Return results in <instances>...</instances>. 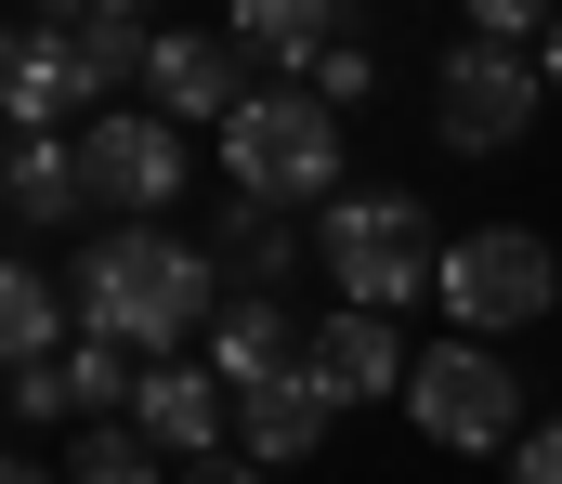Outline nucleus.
<instances>
[{
  "label": "nucleus",
  "mask_w": 562,
  "mask_h": 484,
  "mask_svg": "<svg viewBox=\"0 0 562 484\" xmlns=\"http://www.w3.org/2000/svg\"><path fill=\"white\" fill-rule=\"evenodd\" d=\"M236 289H223V262H210V236H170V223H105L92 249H79V327H105V340H132L144 367L157 353H183V340H210Z\"/></svg>",
  "instance_id": "nucleus-1"
},
{
  "label": "nucleus",
  "mask_w": 562,
  "mask_h": 484,
  "mask_svg": "<svg viewBox=\"0 0 562 484\" xmlns=\"http://www.w3.org/2000/svg\"><path fill=\"white\" fill-rule=\"evenodd\" d=\"M445 223H431L406 183H353L340 210H314V262L340 275V302H367V315H406L419 289H445Z\"/></svg>",
  "instance_id": "nucleus-2"
},
{
  "label": "nucleus",
  "mask_w": 562,
  "mask_h": 484,
  "mask_svg": "<svg viewBox=\"0 0 562 484\" xmlns=\"http://www.w3.org/2000/svg\"><path fill=\"white\" fill-rule=\"evenodd\" d=\"M223 170H236V196H262V210H340L353 183H340V105L314 92V79H262L236 119H223Z\"/></svg>",
  "instance_id": "nucleus-3"
},
{
  "label": "nucleus",
  "mask_w": 562,
  "mask_h": 484,
  "mask_svg": "<svg viewBox=\"0 0 562 484\" xmlns=\"http://www.w3.org/2000/svg\"><path fill=\"white\" fill-rule=\"evenodd\" d=\"M550 302H562V249L537 223H471L445 249V315H458V340H510V327H537Z\"/></svg>",
  "instance_id": "nucleus-4"
},
{
  "label": "nucleus",
  "mask_w": 562,
  "mask_h": 484,
  "mask_svg": "<svg viewBox=\"0 0 562 484\" xmlns=\"http://www.w3.org/2000/svg\"><path fill=\"white\" fill-rule=\"evenodd\" d=\"M406 419H419L445 459H497V446H524V367L497 340H445V353H419V380H406Z\"/></svg>",
  "instance_id": "nucleus-5"
},
{
  "label": "nucleus",
  "mask_w": 562,
  "mask_h": 484,
  "mask_svg": "<svg viewBox=\"0 0 562 484\" xmlns=\"http://www.w3.org/2000/svg\"><path fill=\"white\" fill-rule=\"evenodd\" d=\"M537 105H550V66H537V53L458 40V53L431 66V132H445V158H510V145L537 132Z\"/></svg>",
  "instance_id": "nucleus-6"
},
{
  "label": "nucleus",
  "mask_w": 562,
  "mask_h": 484,
  "mask_svg": "<svg viewBox=\"0 0 562 484\" xmlns=\"http://www.w3.org/2000/svg\"><path fill=\"white\" fill-rule=\"evenodd\" d=\"M183 119H157V105H105L92 132H79V183H92V210H119V223H157L170 196H183Z\"/></svg>",
  "instance_id": "nucleus-7"
},
{
  "label": "nucleus",
  "mask_w": 562,
  "mask_h": 484,
  "mask_svg": "<svg viewBox=\"0 0 562 484\" xmlns=\"http://www.w3.org/2000/svg\"><path fill=\"white\" fill-rule=\"evenodd\" d=\"M0 105H13V132H92L105 119V79H92V53H79L66 13H26L0 40Z\"/></svg>",
  "instance_id": "nucleus-8"
},
{
  "label": "nucleus",
  "mask_w": 562,
  "mask_h": 484,
  "mask_svg": "<svg viewBox=\"0 0 562 484\" xmlns=\"http://www.w3.org/2000/svg\"><path fill=\"white\" fill-rule=\"evenodd\" d=\"M249 92H262V66L236 53V26H157V66H144V105H157V119L223 132Z\"/></svg>",
  "instance_id": "nucleus-9"
},
{
  "label": "nucleus",
  "mask_w": 562,
  "mask_h": 484,
  "mask_svg": "<svg viewBox=\"0 0 562 484\" xmlns=\"http://www.w3.org/2000/svg\"><path fill=\"white\" fill-rule=\"evenodd\" d=\"M132 419H144V446L157 459H236V393L210 380V353H157L144 367V393H132Z\"/></svg>",
  "instance_id": "nucleus-10"
},
{
  "label": "nucleus",
  "mask_w": 562,
  "mask_h": 484,
  "mask_svg": "<svg viewBox=\"0 0 562 484\" xmlns=\"http://www.w3.org/2000/svg\"><path fill=\"white\" fill-rule=\"evenodd\" d=\"M327 419H340V393H327V380H314V353H301L288 380L236 393V459H249V472H301V459L327 446Z\"/></svg>",
  "instance_id": "nucleus-11"
},
{
  "label": "nucleus",
  "mask_w": 562,
  "mask_h": 484,
  "mask_svg": "<svg viewBox=\"0 0 562 484\" xmlns=\"http://www.w3.org/2000/svg\"><path fill=\"white\" fill-rule=\"evenodd\" d=\"M301 353H314V380H327L340 406H380V393H406V380H419V353L393 340V315H367V302H340Z\"/></svg>",
  "instance_id": "nucleus-12"
},
{
  "label": "nucleus",
  "mask_w": 562,
  "mask_h": 484,
  "mask_svg": "<svg viewBox=\"0 0 562 484\" xmlns=\"http://www.w3.org/2000/svg\"><path fill=\"white\" fill-rule=\"evenodd\" d=\"M223 26H236V53H249L262 79H314V66L353 40V0H236Z\"/></svg>",
  "instance_id": "nucleus-13"
},
{
  "label": "nucleus",
  "mask_w": 562,
  "mask_h": 484,
  "mask_svg": "<svg viewBox=\"0 0 562 484\" xmlns=\"http://www.w3.org/2000/svg\"><path fill=\"white\" fill-rule=\"evenodd\" d=\"M210 262H223V289H236V302H288V275L314 262V236H301V210L236 196V210L210 223Z\"/></svg>",
  "instance_id": "nucleus-14"
},
{
  "label": "nucleus",
  "mask_w": 562,
  "mask_h": 484,
  "mask_svg": "<svg viewBox=\"0 0 562 484\" xmlns=\"http://www.w3.org/2000/svg\"><path fill=\"white\" fill-rule=\"evenodd\" d=\"M0 210H13V236L79 223V210H92V183H79V132H13V158H0Z\"/></svg>",
  "instance_id": "nucleus-15"
},
{
  "label": "nucleus",
  "mask_w": 562,
  "mask_h": 484,
  "mask_svg": "<svg viewBox=\"0 0 562 484\" xmlns=\"http://www.w3.org/2000/svg\"><path fill=\"white\" fill-rule=\"evenodd\" d=\"M301 340H314V327L288 315V302H223V315H210V380H223V393H262V380L301 367Z\"/></svg>",
  "instance_id": "nucleus-16"
},
{
  "label": "nucleus",
  "mask_w": 562,
  "mask_h": 484,
  "mask_svg": "<svg viewBox=\"0 0 562 484\" xmlns=\"http://www.w3.org/2000/svg\"><path fill=\"white\" fill-rule=\"evenodd\" d=\"M0 340H13V367H53L79 340V315H66V289H53L40 249H13V275H0Z\"/></svg>",
  "instance_id": "nucleus-17"
},
{
  "label": "nucleus",
  "mask_w": 562,
  "mask_h": 484,
  "mask_svg": "<svg viewBox=\"0 0 562 484\" xmlns=\"http://www.w3.org/2000/svg\"><path fill=\"white\" fill-rule=\"evenodd\" d=\"M66 484H170V459L144 446V419H79V446H66Z\"/></svg>",
  "instance_id": "nucleus-18"
},
{
  "label": "nucleus",
  "mask_w": 562,
  "mask_h": 484,
  "mask_svg": "<svg viewBox=\"0 0 562 484\" xmlns=\"http://www.w3.org/2000/svg\"><path fill=\"white\" fill-rule=\"evenodd\" d=\"M458 13H471V40H497V53H524V40L562 26V0H458Z\"/></svg>",
  "instance_id": "nucleus-19"
},
{
  "label": "nucleus",
  "mask_w": 562,
  "mask_h": 484,
  "mask_svg": "<svg viewBox=\"0 0 562 484\" xmlns=\"http://www.w3.org/2000/svg\"><path fill=\"white\" fill-rule=\"evenodd\" d=\"M314 92H327V105H367V92H380V53H367V40H340V53L314 66Z\"/></svg>",
  "instance_id": "nucleus-20"
},
{
  "label": "nucleus",
  "mask_w": 562,
  "mask_h": 484,
  "mask_svg": "<svg viewBox=\"0 0 562 484\" xmlns=\"http://www.w3.org/2000/svg\"><path fill=\"white\" fill-rule=\"evenodd\" d=\"M13 419H79V406H66V353H53V367H13Z\"/></svg>",
  "instance_id": "nucleus-21"
},
{
  "label": "nucleus",
  "mask_w": 562,
  "mask_h": 484,
  "mask_svg": "<svg viewBox=\"0 0 562 484\" xmlns=\"http://www.w3.org/2000/svg\"><path fill=\"white\" fill-rule=\"evenodd\" d=\"M510 484H562V419H550V432H524V446H510Z\"/></svg>",
  "instance_id": "nucleus-22"
},
{
  "label": "nucleus",
  "mask_w": 562,
  "mask_h": 484,
  "mask_svg": "<svg viewBox=\"0 0 562 484\" xmlns=\"http://www.w3.org/2000/svg\"><path fill=\"white\" fill-rule=\"evenodd\" d=\"M170 484H262L249 459H196V472H170Z\"/></svg>",
  "instance_id": "nucleus-23"
},
{
  "label": "nucleus",
  "mask_w": 562,
  "mask_h": 484,
  "mask_svg": "<svg viewBox=\"0 0 562 484\" xmlns=\"http://www.w3.org/2000/svg\"><path fill=\"white\" fill-rule=\"evenodd\" d=\"M0 484H66V459H13V472H0Z\"/></svg>",
  "instance_id": "nucleus-24"
},
{
  "label": "nucleus",
  "mask_w": 562,
  "mask_h": 484,
  "mask_svg": "<svg viewBox=\"0 0 562 484\" xmlns=\"http://www.w3.org/2000/svg\"><path fill=\"white\" fill-rule=\"evenodd\" d=\"M537 66H550V92H562V26H550V40H537Z\"/></svg>",
  "instance_id": "nucleus-25"
},
{
  "label": "nucleus",
  "mask_w": 562,
  "mask_h": 484,
  "mask_svg": "<svg viewBox=\"0 0 562 484\" xmlns=\"http://www.w3.org/2000/svg\"><path fill=\"white\" fill-rule=\"evenodd\" d=\"M79 13H157V0H79Z\"/></svg>",
  "instance_id": "nucleus-26"
},
{
  "label": "nucleus",
  "mask_w": 562,
  "mask_h": 484,
  "mask_svg": "<svg viewBox=\"0 0 562 484\" xmlns=\"http://www.w3.org/2000/svg\"><path fill=\"white\" fill-rule=\"evenodd\" d=\"M26 13H79V0H26Z\"/></svg>",
  "instance_id": "nucleus-27"
}]
</instances>
